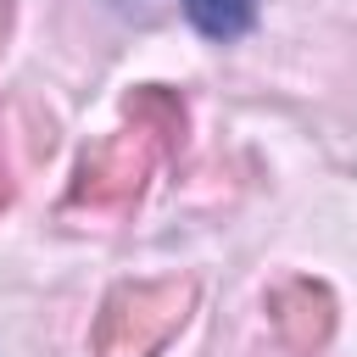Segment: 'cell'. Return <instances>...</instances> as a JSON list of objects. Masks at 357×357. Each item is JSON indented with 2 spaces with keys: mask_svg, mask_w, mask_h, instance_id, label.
<instances>
[{
  "mask_svg": "<svg viewBox=\"0 0 357 357\" xmlns=\"http://www.w3.org/2000/svg\"><path fill=\"white\" fill-rule=\"evenodd\" d=\"M11 201V178H6V167H0V206Z\"/></svg>",
  "mask_w": 357,
  "mask_h": 357,
  "instance_id": "52a82bcc",
  "label": "cell"
},
{
  "mask_svg": "<svg viewBox=\"0 0 357 357\" xmlns=\"http://www.w3.org/2000/svg\"><path fill=\"white\" fill-rule=\"evenodd\" d=\"M206 39H240L257 22V0H178Z\"/></svg>",
  "mask_w": 357,
  "mask_h": 357,
  "instance_id": "5b68a950",
  "label": "cell"
},
{
  "mask_svg": "<svg viewBox=\"0 0 357 357\" xmlns=\"http://www.w3.org/2000/svg\"><path fill=\"white\" fill-rule=\"evenodd\" d=\"M268 312H273L279 340H284L296 357H312V351L329 340V329H335V296H329L324 284H312V279H284V284H273Z\"/></svg>",
  "mask_w": 357,
  "mask_h": 357,
  "instance_id": "3957f363",
  "label": "cell"
},
{
  "mask_svg": "<svg viewBox=\"0 0 357 357\" xmlns=\"http://www.w3.org/2000/svg\"><path fill=\"white\" fill-rule=\"evenodd\" d=\"M6 28H11V0H0V45H6Z\"/></svg>",
  "mask_w": 357,
  "mask_h": 357,
  "instance_id": "8992f818",
  "label": "cell"
},
{
  "mask_svg": "<svg viewBox=\"0 0 357 357\" xmlns=\"http://www.w3.org/2000/svg\"><path fill=\"white\" fill-rule=\"evenodd\" d=\"M190 279H128L112 284L95 318V357H156L190 318Z\"/></svg>",
  "mask_w": 357,
  "mask_h": 357,
  "instance_id": "6da1fadb",
  "label": "cell"
},
{
  "mask_svg": "<svg viewBox=\"0 0 357 357\" xmlns=\"http://www.w3.org/2000/svg\"><path fill=\"white\" fill-rule=\"evenodd\" d=\"M123 112L134 117V128H145L156 139V151H178L184 145V100L162 84H145L123 100Z\"/></svg>",
  "mask_w": 357,
  "mask_h": 357,
  "instance_id": "277c9868",
  "label": "cell"
},
{
  "mask_svg": "<svg viewBox=\"0 0 357 357\" xmlns=\"http://www.w3.org/2000/svg\"><path fill=\"white\" fill-rule=\"evenodd\" d=\"M156 156H162V151H156V139H151L145 128H128V134H112V139L89 145V151L78 156V173H73V206H100V212H112V206L139 201L145 173H151Z\"/></svg>",
  "mask_w": 357,
  "mask_h": 357,
  "instance_id": "7a4b0ae2",
  "label": "cell"
}]
</instances>
